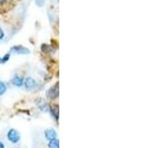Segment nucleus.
<instances>
[{"label": "nucleus", "mask_w": 158, "mask_h": 148, "mask_svg": "<svg viewBox=\"0 0 158 148\" xmlns=\"http://www.w3.org/2000/svg\"><path fill=\"white\" fill-rule=\"evenodd\" d=\"M7 138L11 143L16 144V143H18L20 141V133L16 130L11 128V130H9L7 132Z\"/></svg>", "instance_id": "f257e3e1"}, {"label": "nucleus", "mask_w": 158, "mask_h": 148, "mask_svg": "<svg viewBox=\"0 0 158 148\" xmlns=\"http://www.w3.org/2000/svg\"><path fill=\"white\" fill-rule=\"evenodd\" d=\"M24 86L27 90H32L37 86V82L34 78L32 77H27L24 81Z\"/></svg>", "instance_id": "f03ea898"}, {"label": "nucleus", "mask_w": 158, "mask_h": 148, "mask_svg": "<svg viewBox=\"0 0 158 148\" xmlns=\"http://www.w3.org/2000/svg\"><path fill=\"white\" fill-rule=\"evenodd\" d=\"M47 96L49 98V99H56L57 96H58V84H56V85L52 86L49 90L47 92Z\"/></svg>", "instance_id": "7ed1b4c3"}, {"label": "nucleus", "mask_w": 158, "mask_h": 148, "mask_svg": "<svg viewBox=\"0 0 158 148\" xmlns=\"http://www.w3.org/2000/svg\"><path fill=\"white\" fill-rule=\"evenodd\" d=\"M11 51L17 54H29L30 53V49H28L27 47H24L22 46H14L11 48Z\"/></svg>", "instance_id": "20e7f679"}, {"label": "nucleus", "mask_w": 158, "mask_h": 148, "mask_svg": "<svg viewBox=\"0 0 158 148\" xmlns=\"http://www.w3.org/2000/svg\"><path fill=\"white\" fill-rule=\"evenodd\" d=\"M44 136H46L47 140L51 141V140L54 139V138H56L57 133L56 130H52V128H49V130H47L46 131H44Z\"/></svg>", "instance_id": "39448f33"}, {"label": "nucleus", "mask_w": 158, "mask_h": 148, "mask_svg": "<svg viewBox=\"0 0 158 148\" xmlns=\"http://www.w3.org/2000/svg\"><path fill=\"white\" fill-rule=\"evenodd\" d=\"M12 84L14 86H17V87H22L23 84H24V79L21 76H18L16 75L13 79H12Z\"/></svg>", "instance_id": "423d86ee"}, {"label": "nucleus", "mask_w": 158, "mask_h": 148, "mask_svg": "<svg viewBox=\"0 0 158 148\" xmlns=\"http://www.w3.org/2000/svg\"><path fill=\"white\" fill-rule=\"evenodd\" d=\"M48 148H59V141L57 138H54L48 142Z\"/></svg>", "instance_id": "0eeeda50"}, {"label": "nucleus", "mask_w": 158, "mask_h": 148, "mask_svg": "<svg viewBox=\"0 0 158 148\" xmlns=\"http://www.w3.org/2000/svg\"><path fill=\"white\" fill-rule=\"evenodd\" d=\"M51 111L52 113V115L54 117V118H58V107L57 106H52V109H51Z\"/></svg>", "instance_id": "6e6552de"}, {"label": "nucleus", "mask_w": 158, "mask_h": 148, "mask_svg": "<svg viewBox=\"0 0 158 148\" xmlns=\"http://www.w3.org/2000/svg\"><path fill=\"white\" fill-rule=\"evenodd\" d=\"M7 87L5 85V83H3L2 81H0V96H2L3 94L6 92Z\"/></svg>", "instance_id": "1a4fd4ad"}, {"label": "nucleus", "mask_w": 158, "mask_h": 148, "mask_svg": "<svg viewBox=\"0 0 158 148\" xmlns=\"http://www.w3.org/2000/svg\"><path fill=\"white\" fill-rule=\"evenodd\" d=\"M9 58H10V53H6L4 56L0 57V63H5L6 61L9 60Z\"/></svg>", "instance_id": "9d476101"}, {"label": "nucleus", "mask_w": 158, "mask_h": 148, "mask_svg": "<svg viewBox=\"0 0 158 148\" xmlns=\"http://www.w3.org/2000/svg\"><path fill=\"white\" fill-rule=\"evenodd\" d=\"M35 2H36V5L39 7H43L44 5V3H46L44 0H35Z\"/></svg>", "instance_id": "9b49d317"}, {"label": "nucleus", "mask_w": 158, "mask_h": 148, "mask_svg": "<svg viewBox=\"0 0 158 148\" xmlns=\"http://www.w3.org/2000/svg\"><path fill=\"white\" fill-rule=\"evenodd\" d=\"M3 38H4V32H3V30L0 28V41L3 39Z\"/></svg>", "instance_id": "f8f14e48"}, {"label": "nucleus", "mask_w": 158, "mask_h": 148, "mask_svg": "<svg viewBox=\"0 0 158 148\" xmlns=\"http://www.w3.org/2000/svg\"><path fill=\"white\" fill-rule=\"evenodd\" d=\"M0 148H5L4 144H3V142L2 141H0Z\"/></svg>", "instance_id": "ddd939ff"}, {"label": "nucleus", "mask_w": 158, "mask_h": 148, "mask_svg": "<svg viewBox=\"0 0 158 148\" xmlns=\"http://www.w3.org/2000/svg\"><path fill=\"white\" fill-rule=\"evenodd\" d=\"M7 0H0V5H2V4H4L5 2H6Z\"/></svg>", "instance_id": "4468645a"}]
</instances>
